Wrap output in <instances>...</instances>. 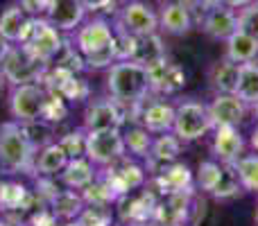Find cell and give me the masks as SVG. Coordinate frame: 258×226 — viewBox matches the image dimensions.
I'll return each mask as SVG.
<instances>
[{"label":"cell","instance_id":"1","mask_svg":"<svg viewBox=\"0 0 258 226\" xmlns=\"http://www.w3.org/2000/svg\"><path fill=\"white\" fill-rule=\"evenodd\" d=\"M107 91L109 98H113L118 104L132 113L141 102L150 98V72L147 66L134 61V59H120V61L111 63L107 72Z\"/></svg>","mask_w":258,"mask_h":226},{"label":"cell","instance_id":"2","mask_svg":"<svg viewBox=\"0 0 258 226\" xmlns=\"http://www.w3.org/2000/svg\"><path fill=\"white\" fill-rule=\"evenodd\" d=\"M34 138L30 127L16 120L0 124V172L3 174H34L36 159Z\"/></svg>","mask_w":258,"mask_h":226},{"label":"cell","instance_id":"3","mask_svg":"<svg viewBox=\"0 0 258 226\" xmlns=\"http://www.w3.org/2000/svg\"><path fill=\"white\" fill-rule=\"evenodd\" d=\"M45 98H48V89L43 82H30V84H16L9 89V115L12 120L23 124L41 122L43 118Z\"/></svg>","mask_w":258,"mask_h":226},{"label":"cell","instance_id":"4","mask_svg":"<svg viewBox=\"0 0 258 226\" xmlns=\"http://www.w3.org/2000/svg\"><path fill=\"white\" fill-rule=\"evenodd\" d=\"M21 45L32 57L39 59L41 63L52 66V63L57 61V57L61 54L63 45H66V39H63L61 32L45 16H36V18H32L30 34H27V39L23 41Z\"/></svg>","mask_w":258,"mask_h":226},{"label":"cell","instance_id":"5","mask_svg":"<svg viewBox=\"0 0 258 226\" xmlns=\"http://www.w3.org/2000/svg\"><path fill=\"white\" fill-rule=\"evenodd\" d=\"M215 124L209 113V107L195 100H186V102L174 107V124L172 131L181 142H192L204 138L209 131H213Z\"/></svg>","mask_w":258,"mask_h":226},{"label":"cell","instance_id":"6","mask_svg":"<svg viewBox=\"0 0 258 226\" xmlns=\"http://www.w3.org/2000/svg\"><path fill=\"white\" fill-rule=\"evenodd\" d=\"M50 66L41 63L36 57H32L21 43L12 45L7 57L0 61V70H3V80L9 86L16 84H30V82H43V75Z\"/></svg>","mask_w":258,"mask_h":226},{"label":"cell","instance_id":"7","mask_svg":"<svg viewBox=\"0 0 258 226\" xmlns=\"http://www.w3.org/2000/svg\"><path fill=\"white\" fill-rule=\"evenodd\" d=\"M71 43L75 45L82 57H91V54H98L116 45V27L107 18L93 16L73 32Z\"/></svg>","mask_w":258,"mask_h":226},{"label":"cell","instance_id":"8","mask_svg":"<svg viewBox=\"0 0 258 226\" xmlns=\"http://www.w3.org/2000/svg\"><path fill=\"white\" fill-rule=\"evenodd\" d=\"M86 156L100 170L118 163L127 156L125 136L120 129H102V131H86Z\"/></svg>","mask_w":258,"mask_h":226},{"label":"cell","instance_id":"9","mask_svg":"<svg viewBox=\"0 0 258 226\" xmlns=\"http://www.w3.org/2000/svg\"><path fill=\"white\" fill-rule=\"evenodd\" d=\"M113 27H116V32H122V34H152V32L159 30V14L143 0H129L116 12Z\"/></svg>","mask_w":258,"mask_h":226},{"label":"cell","instance_id":"10","mask_svg":"<svg viewBox=\"0 0 258 226\" xmlns=\"http://www.w3.org/2000/svg\"><path fill=\"white\" fill-rule=\"evenodd\" d=\"M134 122L143 124L150 133H165L172 131L174 124V104L165 102L163 98H152L141 102L136 109H132Z\"/></svg>","mask_w":258,"mask_h":226},{"label":"cell","instance_id":"11","mask_svg":"<svg viewBox=\"0 0 258 226\" xmlns=\"http://www.w3.org/2000/svg\"><path fill=\"white\" fill-rule=\"evenodd\" d=\"M127 120V109L118 104L113 98L95 100L86 107L84 124L86 131H102V129H122Z\"/></svg>","mask_w":258,"mask_h":226},{"label":"cell","instance_id":"12","mask_svg":"<svg viewBox=\"0 0 258 226\" xmlns=\"http://www.w3.org/2000/svg\"><path fill=\"white\" fill-rule=\"evenodd\" d=\"M147 72H150L152 93L161 95V98L177 93V91H181L186 86V72H183V68L172 63L168 57L147 66Z\"/></svg>","mask_w":258,"mask_h":226},{"label":"cell","instance_id":"13","mask_svg":"<svg viewBox=\"0 0 258 226\" xmlns=\"http://www.w3.org/2000/svg\"><path fill=\"white\" fill-rule=\"evenodd\" d=\"M247 107L236 93H218L213 98V102L209 104V113L213 118L215 127H240L242 120L247 115Z\"/></svg>","mask_w":258,"mask_h":226},{"label":"cell","instance_id":"14","mask_svg":"<svg viewBox=\"0 0 258 226\" xmlns=\"http://www.w3.org/2000/svg\"><path fill=\"white\" fill-rule=\"evenodd\" d=\"M45 18L59 32H75L86 21V7L80 0H50Z\"/></svg>","mask_w":258,"mask_h":226},{"label":"cell","instance_id":"15","mask_svg":"<svg viewBox=\"0 0 258 226\" xmlns=\"http://www.w3.org/2000/svg\"><path fill=\"white\" fill-rule=\"evenodd\" d=\"M30 27H32V16L21 7L18 3L7 5L0 14V36L5 41H9L12 45L23 43L30 34Z\"/></svg>","mask_w":258,"mask_h":226},{"label":"cell","instance_id":"16","mask_svg":"<svg viewBox=\"0 0 258 226\" xmlns=\"http://www.w3.org/2000/svg\"><path fill=\"white\" fill-rule=\"evenodd\" d=\"M202 27L211 39L227 41L238 30V12L233 7H227V5H218V7L204 12Z\"/></svg>","mask_w":258,"mask_h":226},{"label":"cell","instance_id":"17","mask_svg":"<svg viewBox=\"0 0 258 226\" xmlns=\"http://www.w3.org/2000/svg\"><path fill=\"white\" fill-rule=\"evenodd\" d=\"M213 154L220 159V163L233 165L238 159L242 156V149H245V140H242V133L238 127H215L213 129Z\"/></svg>","mask_w":258,"mask_h":226},{"label":"cell","instance_id":"18","mask_svg":"<svg viewBox=\"0 0 258 226\" xmlns=\"http://www.w3.org/2000/svg\"><path fill=\"white\" fill-rule=\"evenodd\" d=\"M100 168L89 159V156H77L66 163V168L59 172V181L63 188H73V190H84L86 186L95 181Z\"/></svg>","mask_w":258,"mask_h":226},{"label":"cell","instance_id":"19","mask_svg":"<svg viewBox=\"0 0 258 226\" xmlns=\"http://www.w3.org/2000/svg\"><path fill=\"white\" fill-rule=\"evenodd\" d=\"M192 177L190 168L186 163H168L154 174V186L159 188L161 195H170V192H181V190H188L192 188Z\"/></svg>","mask_w":258,"mask_h":226},{"label":"cell","instance_id":"20","mask_svg":"<svg viewBox=\"0 0 258 226\" xmlns=\"http://www.w3.org/2000/svg\"><path fill=\"white\" fill-rule=\"evenodd\" d=\"M192 23V7L186 3H172V5H161L159 12V30L168 32L172 36H181L190 32Z\"/></svg>","mask_w":258,"mask_h":226},{"label":"cell","instance_id":"21","mask_svg":"<svg viewBox=\"0 0 258 226\" xmlns=\"http://www.w3.org/2000/svg\"><path fill=\"white\" fill-rule=\"evenodd\" d=\"M181 154V140L174 136V131L156 133L154 142H152L150 156H147V168H152V172H159L163 165L174 163Z\"/></svg>","mask_w":258,"mask_h":226},{"label":"cell","instance_id":"22","mask_svg":"<svg viewBox=\"0 0 258 226\" xmlns=\"http://www.w3.org/2000/svg\"><path fill=\"white\" fill-rule=\"evenodd\" d=\"M68 154L57 140L45 142L43 147H39L34 159V174L36 177H57L68 163Z\"/></svg>","mask_w":258,"mask_h":226},{"label":"cell","instance_id":"23","mask_svg":"<svg viewBox=\"0 0 258 226\" xmlns=\"http://www.w3.org/2000/svg\"><path fill=\"white\" fill-rule=\"evenodd\" d=\"M48 206L52 208V213L57 215V219L68 222V219H77V215L84 210L86 201L82 197L80 190H73V188H63L57 190L52 195V199L48 201Z\"/></svg>","mask_w":258,"mask_h":226},{"label":"cell","instance_id":"24","mask_svg":"<svg viewBox=\"0 0 258 226\" xmlns=\"http://www.w3.org/2000/svg\"><path fill=\"white\" fill-rule=\"evenodd\" d=\"M32 204V192L18 181H0V213H21Z\"/></svg>","mask_w":258,"mask_h":226},{"label":"cell","instance_id":"25","mask_svg":"<svg viewBox=\"0 0 258 226\" xmlns=\"http://www.w3.org/2000/svg\"><path fill=\"white\" fill-rule=\"evenodd\" d=\"M227 57L236 63L256 61L258 57V39L245 30H236L227 39Z\"/></svg>","mask_w":258,"mask_h":226},{"label":"cell","instance_id":"26","mask_svg":"<svg viewBox=\"0 0 258 226\" xmlns=\"http://www.w3.org/2000/svg\"><path fill=\"white\" fill-rule=\"evenodd\" d=\"M165 45H163V39H161L156 32L152 34H143V36H136V45H134V54L132 59L143 66H152V63L161 61L165 59Z\"/></svg>","mask_w":258,"mask_h":226},{"label":"cell","instance_id":"27","mask_svg":"<svg viewBox=\"0 0 258 226\" xmlns=\"http://www.w3.org/2000/svg\"><path fill=\"white\" fill-rule=\"evenodd\" d=\"M238 75H240V63L224 57L222 61H218L211 68L209 80H211V86H213L218 93H236Z\"/></svg>","mask_w":258,"mask_h":226},{"label":"cell","instance_id":"28","mask_svg":"<svg viewBox=\"0 0 258 226\" xmlns=\"http://www.w3.org/2000/svg\"><path fill=\"white\" fill-rule=\"evenodd\" d=\"M236 95L245 104H251V107L258 102V63L256 61L240 63V75H238Z\"/></svg>","mask_w":258,"mask_h":226},{"label":"cell","instance_id":"29","mask_svg":"<svg viewBox=\"0 0 258 226\" xmlns=\"http://www.w3.org/2000/svg\"><path fill=\"white\" fill-rule=\"evenodd\" d=\"M122 136H125L127 154L136 156V159H147V156H150L154 138H152V133L147 131L143 124H134V127L129 129L127 133H122Z\"/></svg>","mask_w":258,"mask_h":226},{"label":"cell","instance_id":"30","mask_svg":"<svg viewBox=\"0 0 258 226\" xmlns=\"http://www.w3.org/2000/svg\"><path fill=\"white\" fill-rule=\"evenodd\" d=\"M233 168H236L238 179L242 183V190L258 192V154H249V156L242 154L233 163Z\"/></svg>","mask_w":258,"mask_h":226},{"label":"cell","instance_id":"31","mask_svg":"<svg viewBox=\"0 0 258 226\" xmlns=\"http://www.w3.org/2000/svg\"><path fill=\"white\" fill-rule=\"evenodd\" d=\"M75 222L80 226H113V210L111 206L86 204Z\"/></svg>","mask_w":258,"mask_h":226},{"label":"cell","instance_id":"32","mask_svg":"<svg viewBox=\"0 0 258 226\" xmlns=\"http://www.w3.org/2000/svg\"><path fill=\"white\" fill-rule=\"evenodd\" d=\"M222 170H224V163H218V161H204V163H200V168H197V186H200V190L211 195L218 188Z\"/></svg>","mask_w":258,"mask_h":226},{"label":"cell","instance_id":"33","mask_svg":"<svg viewBox=\"0 0 258 226\" xmlns=\"http://www.w3.org/2000/svg\"><path fill=\"white\" fill-rule=\"evenodd\" d=\"M240 190H242V183H240V179H238L236 168H233V165H227V163H224V170H222V177H220V183H218V188H215L211 195H213L215 199H231V197H236Z\"/></svg>","mask_w":258,"mask_h":226},{"label":"cell","instance_id":"34","mask_svg":"<svg viewBox=\"0 0 258 226\" xmlns=\"http://www.w3.org/2000/svg\"><path fill=\"white\" fill-rule=\"evenodd\" d=\"M57 93L61 95L66 102H84V100L89 98L91 89H89V84H86L82 77H77V72H75V75H71L61 86H59Z\"/></svg>","mask_w":258,"mask_h":226},{"label":"cell","instance_id":"35","mask_svg":"<svg viewBox=\"0 0 258 226\" xmlns=\"http://www.w3.org/2000/svg\"><path fill=\"white\" fill-rule=\"evenodd\" d=\"M68 113L66 100L57 93V91L48 89V98H45V107H43V118L41 122H61Z\"/></svg>","mask_w":258,"mask_h":226},{"label":"cell","instance_id":"36","mask_svg":"<svg viewBox=\"0 0 258 226\" xmlns=\"http://www.w3.org/2000/svg\"><path fill=\"white\" fill-rule=\"evenodd\" d=\"M59 145L66 149L68 159H77V156H86V129H75V131H68L66 136L59 138Z\"/></svg>","mask_w":258,"mask_h":226},{"label":"cell","instance_id":"37","mask_svg":"<svg viewBox=\"0 0 258 226\" xmlns=\"http://www.w3.org/2000/svg\"><path fill=\"white\" fill-rule=\"evenodd\" d=\"M238 30L249 32L251 36L258 39V0H254L247 7L238 9Z\"/></svg>","mask_w":258,"mask_h":226},{"label":"cell","instance_id":"38","mask_svg":"<svg viewBox=\"0 0 258 226\" xmlns=\"http://www.w3.org/2000/svg\"><path fill=\"white\" fill-rule=\"evenodd\" d=\"M57 215L52 213V208L50 206H43V208H39L36 213H32V217L27 219V224L30 226H59L57 224Z\"/></svg>","mask_w":258,"mask_h":226},{"label":"cell","instance_id":"39","mask_svg":"<svg viewBox=\"0 0 258 226\" xmlns=\"http://www.w3.org/2000/svg\"><path fill=\"white\" fill-rule=\"evenodd\" d=\"M18 5H21L32 18H36V16H45L50 0H18Z\"/></svg>","mask_w":258,"mask_h":226},{"label":"cell","instance_id":"40","mask_svg":"<svg viewBox=\"0 0 258 226\" xmlns=\"http://www.w3.org/2000/svg\"><path fill=\"white\" fill-rule=\"evenodd\" d=\"M80 3L86 7V12H104V9L113 7L116 0H80Z\"/></svg>","mask_w":258,"mask_h":226},{"label":"cell","instance_id":"41","mask_svg":"<svg viewBox=\"0 0 258 226\" xmlns=\"http://www.w3.org/2000/svg\"><path fill=\"white\" fill-rule=\"evenodd\" d=\"M0 226H30V224L23 222L16 213H3V224Z\"/></svg>","mask_w":258,"mask_h":226},{"label":"cell","instance_id":"42","mask_svg":"<svg viewBox=\"0 0 258 226\" xmlns=\"http://www.w3.org/2000/svg\"><path fill=\"white\" fill-rule=\"evenodd\" d=\"M254 0H222V5H227V7H233V9H242L247 7V5H251Z\"/></svg>","mask_w":258,"mask_h":226},{"label":"cell","instance_id":"43","mask_svg":"<svg viewBox=\"0 0 258 226\" xmlns=\"http://www.w3.org/2000/svg\"><path fill=\"white\" fill-rule=\"evenodd\" d=\"M9 48H12V43H9V41H5V39H3V36H0V61H3V59H5V57H7Z\"/></svg>","mask_w":258,"mask_h":226},{"label":"cell","instance_id":"44","mask_svg":"<svg viewBox=\"0 0 258 226\" xmlns=\"http://www.w3.org/2000/svg\"><path fill=\"white\" fill-rule=\"evenodd\" d=\"M249 145L254 147V152H258V124L254 127V131H251V138H249Z\"/></svg>","mask_w":258,"mask_h":226},{"label":"cell","instance_id":"45","mask_svg":"<svg viewBox=\"0 0 258 226\" xmlns=\"http://www.w3.org/2000/svg\"><path fill=\"white\" fill-rule=\"evenodd\" d=\"M159 5H172V3H186V5H190L192 7V0H156Z\"/></svg>","mask_w":258,"mask_h":226},{"label":"cell","instance_id":"46","mask_svg":"<svg viewBox=\"0 0 258 226\" xmlns=\"http://www.w3.org/2000/svg\"><path fill=\"white\" fill-rule=\"evenodd\" d=\"M61 226H80V224H77V222H75V219H68V222H63Z\"/></svg>","mask_w":258,"mask_h":226},{"label":"cell","instance_id":"47","mask_svg":"<svg viewBox=\"0 0 258 226\" xmlns=\"http://www.w3.org/2000/svg\"><path fill=\"white\" fill-rule=\"evenodd\" d=\"M254 115H256V120H258V102L254 104Z\"/></svg>","mask_w":258,"mask_h":226},{"label":"cell","instance_id":"48","mask_svg":"<svg viewBox=\"0 0 258 226\" xmlns=\"http://www.w3.org/2000/svg\"><path fill=\"white\" fill-rule=\"evenodd\" d=\"M256 226H258V208H256Z\"/></svg>","mask_w":258,"mask_h":226},{"label":"cell","instance_id":"49","mask_svg":"<svg viewBox=\"0 0 258 226\" xmlns=\"http://www.w3.org/2000/svg\"><path fill=\"white\" fill-rule=\"evenodd\" d=\"M152 226H163V224H154V222H152Z\"/></svg>","mask_w":258,"mask_h":226},{"label":"cell","instance_id":"50","mask_svg":"<svg viewBox=\"0 0 258 226\" xmlns=\"http://www.w3.org/2000/svg\"><path fill=\"white\" fill-rule=\"evenodd\" d=\"M0 224H3V213H0Z\"/></svg>","mask_w":258,"mask_h":226},{"label":"cell","instance_id":"51","mask_svg":"<svg viewBox=\"0 0 258 226\" xmlns=\"http://www.w3.org/2000/svg\"><path fill=\"white\" fill-rule=\"evenodd\" d=\"M0 77H3V70H0Z\"/></svg>","mask_w":258,"mask_h":226}]
</instances>
